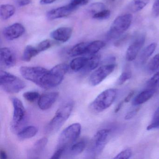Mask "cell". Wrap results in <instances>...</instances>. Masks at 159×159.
Listing matches in <instances>:
<instances>
[{
	"mask_svg": "<svg viewBox=\"0 0 159 159\" xmlns=\"http://www.w3.org/2000/svg\"><path fill=\"white\" fill-rule=\"evenodd\" d=\"M81 131V125L78 123L72 124L65 128L58 138L56 149H63L66 151L78 139Z\"/></svg>",
	"mask_w": 159,
	"mask_h": 159,
	"instance_id": "8992f818",
	"label": "cell"
},
{
	"mask_svg": "<svg viewBox=\"0 0 159 159\" xmlns=\"http://www.w3.org/2000/svg\"><path fill=\"white\" fill-rule=\"evenodd\" d=\"M117 89L110 88L100 93L91 103L90 108L94 112H100L108 108L117 97Z\"/></svg>",
	"mask_w": 159,
	"mask_h": 159,
	"instance_id": "277c9868",
	"label": "cell"
},
{
	"mask_svg": "<svg viewBox=\"0 0 159 159\" xmlns=\"http://www.w3.org/2000/svg\"><path fill=\"white\" fill-rule=\"evenodd\" d=\"M85 147L86 143L84 141H80L73 144L69 149L68 154L70 156L79 155L84 150Z\"/></svg>",
	"mask_w": 159,
	"mask_h": 159,
	"instance_id": "4316f807",
	"label": "cell"
},
{
	"mask_svg": "<svg viewBox=\"0 0 159 159\" xmlns=\"http://www.w3.org/2000/svg\"><path fill=\"white\" fill-rule=\"evenodd\" d=\"M25 32V27L20 23H15L3 30V37L8 41L14 40L21 37Z\"/></svg>",
	"mask_w": 159,
	"mask_h": 159,
	"instance_id": "7c38bea8",
	"label": "cell"
},
{
	"mask_svg": "<svg viewBox=\"0 0 159 159\" xmlns=\"http://www.w3.org/2000/svg\"><path fill=\"white\" fill-rule=\"evenodd\" d=\"M105 9H106V6L103 3L101 2H96L90 5L89 11V12L93 15Z\"/></svg>",
	"mask_w": 159,
	"mask_h": 159,
	"instance_id": "d6a6232c",
	"label": "cell"
},
{
	"mask_svg": "<svg viewBox=\"0 0 159 159\" xmlns=\"http://www.w3.org/2000/svg\"><path fill=\"white\" fill-rule=\"evenodd\" d=\"M116 65L110 64L99 67L94 70L90 76L89 82L93 86H96L101 83L115 70Z\"/></svg>",
	"mask_w": 159,
	"mask_h": 159,
	"instance_id": "30bf717a",
	"label": "cell"
},
{
	"mask_svg": "<svg viewBox=\"0 0 159 159\" xmlns=\"http://www.w3.org/2000/svg\"><path fill=\"white\" fill-rule=\"evenodd\" d=\"M148 88L154 89L157 91L159 88V70L148 81L147 83Z\"/></svg>",
	"mask_w": 159,
	"mask_h": 159,
	"instance_id": "f546056e",
	"label": "cell"
},
{
	"mask_svg": "<svg viewBox=\"0 0 159 159\" xmlns=\"http://www.w3.org/2000/svg\"><path fill=\"white\" fill-rule=\"evenodd\" d=\"M66 151L64 149H56L54 153H53L52 157H51V159H58L61 158V156L64 154V152Z\"/></svg>",
	"mask_w": 159,
	"mask_h": 159,
	"instance_id": "ab89813d",
	"label": "cell"
},
{
	"mask_svg": "<svg viewBox=\"0 0 159 159\" xmlns=\"http://www.w3.org/2000/svg\"><path fill=\"white\" fill-rule=\"evenodd\" d=\"M69 69V66L66 64H58L55 66L46 73L41 87L49 89L58 86L63 81Z\"/></svg>",
	"mask_w": 159,
	"mask_h": 159,
	"instance_id": "3957f363",
	"label": "cell"
},
{
	"mask_svg": "<svg viewBox=\"0 0 159 159\" xmlns=\"http://www.w3.org/2000/svg\"><path fill=\"white\" fill-rule=\"evenodd\" d=\"M157 43H151L142 51L139 58V63L140 65H144L148 61L156 50Z\"/></svg>",
	"mask_w": 159,
	"mask_h": 159,
	"instance_id": "ffe728a7",
	"label": "cell"
},
{
	"mask_svg": "<svg viewBox=\"0 0 159 159\" xmlns=\"http://www.w3.org/2000/svg\"><path fill=\"white\" fill-rule=\"evenodd\" d=\"M111 130L103 129L98 131L90 141L86 150V158L93 159L100 155L107 142Z\"/></svg>",
	"mask_w": 159,
	"mask_h": 159,
	"instance_id": "7a4b0ae2",
	"label": "cell"
},
{
	"mask_svg": "<svg viewBox=\"0 0 159 159\" xmlns=\"http://www.w3.org/2000/svg\"><path fill=\"white\" fill-rule=\"evenodd\" d=\"M89 43V42H82L76 44L70 50L69 55L72 57L86 55Z\"/></svg>",
	"mask_w": 159,
	"mask_h": 159,
	"instance_id": "7402d4cb",
	"label": "cell"
},
{
	"mask_svg": "<svg viewBox=\"0 0 159 159\" xmlns=\"http://www.w3.org/2000/svg\"><path fill=\"white\" fill-rule=\"evenodd\" d=\"M59 96L57 92H51L43 94L38 100V105L40 109L46 110L50 109L57 101Z\"/></svg>",
	"mask_w": 159,
	"mask_h": 159,
	"instance_id": "9a60e30c",
	"label": "cell"
},
{
	"mask_svg": "<svg viewBox=\"0 0 159 159\" xmlns=\"http://www.w3.org/2000/svg\"><path fill=\"white\" fill-rule=\"evenodd\" d=\"M147 70L150 73H153L159 70V53L151 59L147 66Z\"/></svg>",
	"mask_w": 159,
	"mask_h": 159,
	"instance_id": "f1b7e54d",
	"label": "cell"
},
{
	"mask_svg": "<svg viewBox=\"0 0 159 159\" xmlns=\"http://www.w3.org/2000/svg\"><path fill=\"white\" fill-rule=\"evenodd\" d=\"M134 91H132L131 92H130L129 94L127 95V96L125 98L124 100V103H128L130 101V100L132 99V97H133V96H134Z\"/></svg>",
	"mask_w": 159,
	"mask_h": 159,
	"instance_id": "7bdbcfd3",
	"label": "cell"
},
{
	"mask_svg": "<svg viewBox=\"0 0 159 159\" xmlns=\"http://www.w3.org/2000/svg\"><path fill=\"white\" fill-rule=\"evenodd\" d=\"M105 46H106V43L102 41L96 40L89 43L87 47L86 55L91 56L96 54Z\"/></svg>",
	"mask_w": 159,
	"mask_h": 159,
	"instance_id": "cb8c5ba5",
	"label": "cell"
},
{
	"mask_svg": "<svg viewBox=\"0 0 159 159\" xmlns=\"http://www.w3.org/2000/svg\"><path fill=\"white\" fill-rule=\"evenodd\" d=\"M52 43L49 40H45L41 42L36 47L39 52L40 53L41 52L48 50L52 46Z\"/></svg>",
	"mask_w": 159,
	"mask_h": 159,
	"instance_id": "8d00e7d4",
	"label": "cell"
},
{
	"mask_svg": "<svg viewBox=\"0 0 159 159\" xmlns=\"http://www.w3.org/2000/svg\"><path fill=\"white\" fill-rule=\"evenodd\" d=\"M152 12L154 17L159 16V0H155L152 6Z\"/></svg>",
	"mask_w": 159,
	"mask_h": 159,
	"instance_id": "f35d334b",
	"label": "cell"
},
{
	"mask_svg": "<svg viewBox=\"0 0 159 159\" xmlns=\"http://www.w3.org/2000/svg\"><path fill=\"white\" fill-rule=\"evenodd\" d=\"M110 15V11L105 9L93 15V18L98 20H105L109 18Z\"/></svg>",
	"mask_w": 159,
	"mask_h": 159,
	"instance_id": "836d02e7",
	"label": "cell"
},
{
	"mask_svg": "<svg viewBox=\"0 0 159 159\" xmlns=\"http://www.w3.org/2000/svg\"><path fill=\"white\" fill-rule=\"evenodd\" d=\"M57 1V0H40V3L42 5H47V4H52Z\"/></svg>",
	"mask_w": 159,
	"mask_h": 159,
	"instance_id": "ee69618b",
	"label": "cell"
},
{
	"mask_svg": "<svg viewBox=\"0 0 159 159\" xmlns=\"http://www.w3.org/2000/svg\"><path fill=\"white\" fill-rule=\"evenodd\" d=\"M150 0H133L130 5V9L136 12L142 10L149 2Z\"/></svg>",
	"mask_w": 159,
	"mask_h": 159,
	"instance_id": "83f0119b",
	"label": "cell"
},
{
	"mask_svg": "<svg viewBox=\"0 0 159 159\" xmlns=\"http://www.w3.org/2000/svg\"><path fill=\"white\" fill-rule=\"evenodd\" d=\"M0 157H1V159H6L8 158L7 153L4 150H1Z\"/></svg>",
	"mask_w": 159,
	"mask_h": 159,
	"instance_id": "bcb514c9",
	"label": "cell"
},
{
	"mask_svg": "<svg viewBox=\"0 0 159 159\" xmlns=\"http://www.w3.org/2000/svg\"><path fill=\"white\" fill-rule=\"evenodd\" d=\"M24 98L30 102H34L38 100L40 95L37 92H27L23 94Z\"/></svg>",
	"mask_w": 159,
	"mask_h": 159,
	"instance_id": "1f68e13d",
	"label": "cell"
},
{
	"mask_svg": "<svg viewBox=\"0 0 159 159\" xmlns=\"http://www.w3.org/2000/svg\"><path fill=\"white\" fill-rule=\"evenodd\" d=\"M100 61V56L98 54L89 56L87 62L83 69L81 71L83 73H88L95 69L98 66Z\"/></svg>",
	"mask_w": 159,
	"mask_h": 159,
	"instance_id": "d6986e66",
	"label": "cell"
},
{
	"mask_svg": "<svg viewBox=\"0 0 159 159\" xmlns=\"http://www.w3.org/2000/svg\"><path fill=\"white\" fill-rule=\"evenodd\" d=\"M11 99L14 108L12 127L14 130L16 131L25 122L26 112L20 99L16 98H13Z\"/></svg>",
	"mask_w": 159,
	"mask_h": 159,
	"instance_id": "9c48e42d",
	"label": "cell"
},
{
	"mask_svg": "<svg viewBox=\"0 0 159 159\" xmlns=\"http://www.w3.org/2000/svg\"><path fill=\"white\" fill-rule=\"evenodd\" d=\"M76 9L69 4L66 6L51 10L47 13L46 17L49 20H55L66 17L71 14Z\"/></svg>",
	"mask_w": 159,
	"mask_h": 159,
	"instance_id": "5bb4252c",
	"label": "cell"
},
{
	"mask_svg": "<svg viewBox=\"0 0 159 159\" xmlns=\"http://www.w3.org/2000/svg\"><path fill=\"white\" fill-rule=\"evenodd\" d=\"M156 91L154 89L148 88L140 92L133 99L132 105L139 106L146 103L153 96Z\"/></svg>",
	"mask_w": 159,
	"mask_h": 159,
	"instance_id": "ac0fdd59",
	"label": "cell"
},
{
	"mask_svg": "<svg viewBox=\"0 0 159 159\" xmlns=\"http://www.w3.org/2000/svg\"><path fill=\"white\" fill-rule=\"evenodd\" d=\"M87 57H76L73 59L70 64V67L71 70L74 72L81 71L86 65Z\"/></svg>",
	"mask_w": 159,
	"mask_h": 159,
	"instance_id": "603a6c76",
	"label": "cell"
},
{
	"mask_svg": "<svg viewBox=\"0 0 159 159\" xmlns=\"http://www.w3.org/2000/svg\"><path fill=\"white\" fill-rule=\"evenodd\" d=\"M124 101H122V102H120L118 105H117L116 107L115 108V110H114V112L115 113H118L120 110L121 108L122 107L123 105Z\"/></svg>",
	"mask_w": 159,
	"mask_h": 159,
	"instance_id": "f6af8a7d",
	"label": "cell"
},
{
	"mask_svg": "<svg viewBox=\"0 0 159 159\" xmlns=\"http://www.w3.org/2000/svg\"><path fill=\"white\" fill-rule=\"evenodd\" d=\"M32 0H15V2L18 7H24L30 4Z\"/></svg>",
	"mask_w": 159,
	"mask_h": 159,
	"instance_id": "b9f144b4",
	"label": "cell"
},
{
	"mask_svg": "<svg viewBox=\"0 0 159 159\" xmlns=\"http://www.w3.org/2000/svg\"><path fill=\"white\" fill-rule=\"evenodd\" d=\"M48 143L47 138L43 137L37 140L31 148L28 151V157L29 159H38L40 158Z\"/></svg>",
	"mask_w": 159,
	"mask_h": 159,
	"instance_id": "2e32d148",
	"label": "cell"
},
{
	"mask_svg": "<svg viewBox=\"0 0 159 159\" xmlns=\"http://www.w3.org/2000/svg\"><path fill=\"white\" fill-rule=\"evenodd\" d=\"M145 36H139L128 47L125 54V58L128 61H132L135 59L139 53L145 43Z\"/></svg>",
	"mask_w": 159,
	"mask_h": 159,
	"instance_id": "4fadbf2b",
	"label": "cell"
},
{
	"mask_svg": "<svg viewBox=\"0 0 159 159\" xmlns=\"http://www.w3.org/2000/svg\"><path fill=\"white\" fill-rule=\"evenodd\" d=\"M139 109H140V108L139 107L134 110L133 111H131L128 112L126 114V115L125 116V120H130L133 119L137 114L138 112L139 111Z\"/></svg>",
	"mask_w": 159,
	"mask_h": 159,
	"instance_id": "60d3db41",
	"label": "cell"
},
{
	"mask_svg": "<svg viewBox=\"0 0 159 159\" xmlns=\"http://www.w3.org/2000/svg\"><path fill=\"white\" fill-rule=\"evenodd\" d=\"M72 33L71 28L60 27L52 31L51 37L57 41L65 43L70 39Z\"/></svg>",
	"mask_w": 159,
	"mask_h": 159,
	"instance_id": "e0dca14e",
	"label": "cell"
},
{
	"mask_svg": "<svg viewBox=\"0 0 159 159\" xmlns=\"http://www.w3.org/2000/svg\"><path fill=\"white\" fill-rule=\"evenodd\" d=\"M89 0H71L70 4L77 9L80 6H84L88 3Z\"/></svg>",
	"mask_w": 159,
	"mask_h": 159,
	"instance_id": "74e56055",
	"label": "cell"
},
{
	"mask_svg": "<svg viewBox=\"0 0 159 159\" xmlns=\"http://www.w3.org/2000/svg\"><path fill=\"white\" fill-rule=\"evenodd\" d=\"M132 20L133 16L131 14L117 17L113 21L108 32V39L111 40L120 37L130 27Z\"/></svg>",
	"mask_w": 159,
	"mask_h": 159,
	"instance_id": "52a82bcc",
	"label": "cell"
},
{
	"mask_svg": "<svg viewBox=\"0 0 159 159\" xmlns=\"http://www.w3.org/2000/svg\"><path fill=\"white\" fill-rule=\"evenodd\" d=\"M16 62V55L11 49L4 47L0 51V64L2 67L10 68L15 66Z\"/></svg>",
	"mask_w": 159,
	"mask_h": 159,
	"instance_id": "8fae6325",
	"label": "cell"
},
{
	"mask_svg": "<svg viewBox=\"0 0 159 159\" xmlns=\"http://www.w3.org/2000/svg\"><path fill=\"white\" fill-rule=\"evenodd\" d=\"M159 127V107L157 108L154 112L152 120L150 124L148 125L147 129L148 130H152Z\"/></svg>",
	"mask_w": 159,
	"mask_h": 159,
	"instance_id": "4dcf8cb0",
	"label": "cell"
},
{
	"mask_svg": "<svg viewBox=\"0 0 159 159\" xmlns=\"http://www.w3.org/2000/svg\"><path fill=\"white\" fill-rule=\"evenodd\" d=\"M0 86L9 93H17L25 87L26 84L21 79L7 72L0 71Z\"/></svg>",
	"mask_w": 159,
	"mask_h": 159,
	"instance_id": "5b68a950",
	"label": "cell"
},
{
	"mask_svg": "<svg viewBox=\"0 0 159 159\" xmlns=\"http://www.w3.org/2000/svg\"><path fill=\"white\" fill-rule=\"evenodd\" d=\"M38 132V128L36 126L30 125L20 130L17 134V136L21 140L28 139L35 136Z\"/></svg>",
	"mask_w": 159,
	"mask_h": 159,
	"instance_id": "44dd1931",
	"label": "cell"
},
{
	"mask_svg": "<svg viewBox=\"0 0 159 159\" xmlns=\"http://www.w3.org/2000/svg\"><path fill=\"white\" fill-rule=\"evenodd\" d=\"M133 152L130 148H126L119 152L116 155L114 159H128L131 158L132 156Z\"/></svg>",
	"mask_w": 159,
	"mask_h": 159,
	"instance_id": "e575fe53",
	"label": "cell"
},
{
	"mask_svg": "<svg viewBox=\"0 0 159 159\" xmlns=\"http://www.w3.org/2000/svg\"><path fill=\"white\" fill-rule=\"evenodd\" d=\"M48 70L40 66H22L20 69V73L25 79L32 82L40 87Z\"/></svg>",
	"mask_w": 159,
	"mask_h": 159,
	"instance_id": "ba28073f",
	"label": "cell"
},
{
	"mask_svg": "<svg viewBox=\"0 0 159 159\" xmlns=\"http://www.w3.org/2000/svg\"><path fill=\"white\" fill-rule=\"evenodd\" d=\"M73 107L74 102L72 101H68L61 106L45 127V132L52 134L57 132L69 118Z\"/></svg>",
	"mask_w": 159,
	"mask_h": 159,
	"instance_id": "6da1fadb",
	"label": "cell"
},
{
	"mask_svg": "<svg viewBox=\"0 0 159 159\" xmlns=\"http://www.w3.org/2000/svg\"><path fill=\"white\" fill-rule=\"evenodd\" d=\"M39 53L37 47L28 45L24 50L22 59L25 62H29L33 57L38 55Z\"/></svg>",
	"mask_w": 159,
	"mask_h": 159,
	"instance_id": "484cf974",
	"label": "cell"
},
{
	"mask_svg": "<svg viewBox=\"0 0 159 159\" xmlns=\"http://www.w3.org/2000/svg\"><path fill=\"white\" fill-rule=\"evenodd\" d=\"M14 6L11 4H3L0 7V16L3 20L10 19L15 13Z\"/></svg>",
	"mask_w": 159,
	"mask_h": 159,
	"instance_id": "d4e9b609",
	"label": "cell"
},
{
	"mask_svg": "<svg viewBox=\"0 0 159 159\" xmlns=\"http://www.w3.org/2000/svg\"><path fill=\"white\" fill-rule=\"evenodd\" d=\"M132 77V73L129 71H125L121 73L117 81L118 85H122L128 80H130Z\"/></svg>",
	"mask_w": 159,
	"mask_h": 159,
	"instance_id": "d590c367",
	"label": "cell"
}]
</instances>
